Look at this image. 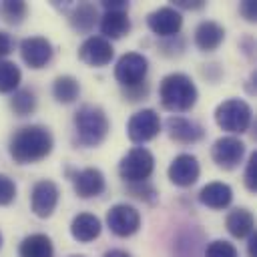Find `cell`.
<instances>
[{
  "label": "cell",
  "instance_id": "6da1fadb",
  "mask_svg": "<svg viewBox=\"0 0 257 257\" xmlns=\"http://www.w3.org/2000/svg\"><path fill=\"white\" fill-rule=\"evenodd\" d=\"M54 139L52 133L42 124L20 126L10 139V157L18 165H30L46 159L52 153Z\"/></svg>",
  "mask_w": 257,
  "mask_h": 257
},
{
  "label": "cell",
  "instance_id": "7a4b0ae2",
  "mask_svg": "<svg viewBox=\"0 0 257 257\" xmlns=\"http://www.w3.org/2000/svg\"><path fill=\"white\" fill-rule=\"evenodd\" d=\"M197 86L185 72H171L161 80L159 98L161 104L171 112H185L191 110L197 102Z\"/></svg>",
  "mask_w": 257,
  "mask_h": 257
},
{
  "label": "cell",
  "instance_id": "3957f363",
  "mask_svg": "<svg viewBox=\"0 0 257 257\" xmlns=\"http://www.w3.org/2000/svg\"><path fill=\"white\" fill-rule=\"evenodd\" d=\"M108 116L96 104H82L74 112V131L84 147H98L108 135Z\"/></svg>",
  "mask_w": 257,
  "mask_h": 257
},
{
  "label": "cell",
  "instance_id": "277c9868",
  "mask_svg": "<svg viewBox=\"0 0 257 257\" xmlns=\"http://www.w3.org/2000/svg\"><path fill=\"white\" fill-rule=\"evenodd\" d=\"M253 110L251 106L241 98H227L215 108V122L233 135H241L251 126Z\"/></svg>",
  "mask_w": 257,
  "mask_h": 257
},
{
  "label": "cell",
  "instance_id": "5b68a950",
  "mask_svg": "<svg viewBox=\"0 0 257 257\" xmlns=\"http://www.w3.org/2000/svg\"><path fill=\"white\" fill-rule=\"evenodd\" d=\"M155 157L145 147H133L118 163V175L126 183H141L153 175Z\"/></svg>",
  "mask_w": 257,
  "mask_h": 257
},
{
  "label": "cell",
  "instance_id": "8992f818",
  "mask_svg": "<svg viewBox=\"0 0 257 257\" xmlns=\"http://www.w3.org/2000/svg\"><path fill=\"white\" fill-rule=\"evenodd\" d=\"M147 72H149V60L141 52H124L114 66V78L120 82L122 88L145 82Z\"/></svg>",
  "mask_w": 257,
  "mask_h": 257
},
{
  "label": "cell",
  "instance_id": "52a82bcc",
  "mask_svg": "<svg viewBox=\"0 0 257 257\" xmlns=\"http://www.w3.org/2000/svg\"><path fill=\"white\" fill-rule=\"evenodd\" d=\"M211 157H213V161L219 169L233 171L241 165V161L245 157V143L239 141L237 137H231V135L221 137L213 143Z\"/></svg>",
  "mask_w": 257,
  "mask_h": 257
},
{
  "label": "cell",
  "instance_id": "ba28073f",
  "mask_svg": "<svg viewBox=\"0 0 257 257\" xmlns=\"http://www.w3.org/2000/svg\"><path fill=\"white\" fill-rule=\"evenodd\" d=\"M106 225L116 237H131L141 227V213L126 203H118L108 209L106 213Z\"/></svg>",
  "mask_w": 257,
  "mask_h": 257
},
{
  "label": "cell",
  "instance_id": "9c48e42d",
  "mask_svg": "<svg viewBox=\"0 0 257 257\" xmlns=\"http://www.w3.org/2000/svg\"><path fill=\"white\" fill-rule=\"evenodd\" d=\"M161 131V118L153 108H143L135 112L126 122V135L133 143H147L155 139Z\"/></svg>",
  "mask_w": 257,
  "mask_h": 257
},
{
  "label": "cell",
  "instance_id": "30bf717a",
  "mask_svg": "<svg viewBox=\"0 0 257 257\" xmlns=\"http://www.w3.org/2000/svg\"><path fill=\"white\" fill-rule=\"evenodd\" d=\"M58 197H60V191H58L54 181H50V179L38 181L32 187V193H30V209H32V213L36 217H40V219L50 217L54 213L56 205H58Z\"/></svg>",
  "mask_w": 257,
  "mask_h": 257
},
{
  "label": "cell",
  "instance_id": "8fae6325",
  "mask_svg": "<svg viewBox=\"0 0 257 257\" xmlns=\"http://www.w3.org/2000/svg\"><path fill=\"white\" fill-rule=\"evenodd\" d=\"M147 24L153 34L161 38L177 36L183 26V14L173 6H161L147 16Z\"/></svg>",
  "mask_w": 257,
  "mask_h": 257
},
{
  "label": "cell",
  "instance_id": "7c38bea8",
  "mask_svg": "<svg viewBox=\"0 0 257 257\" xmlns=\"http://www.w3.org/2000/svg\"><path fill=\"white\" fill-rule=\"evenodd\" d=\"M114 56L112 44L102 36H88L78 46V58L88 66H106Z\"/></svg>",
  "mask_w": 257,
  "mask_h": 257
},
{
  "label": "cell",
  "instance_id": "4fadbf2b",
  "mask_svg": "<svg viewBox=\"0 0 257 257\" xmlns=\"http://www.w3.org/2000/svg\"><path fill=\"white\" fill-rule=\"evenodd\" d=\"M201 175V167L197 157L189 155V153H181L173 159V163L169 165V179L173 185L177 187H191L197 183Z\"/></svg>",
  "mask_w": 257,
  "mask_h": 257
},
{
  "label": "cell",
  "instance_id": "5bb4252c",
  "mask_svg": "<svg viewBox=\"0 0 257 257\" xmlns=\"http://www.w3.org/2000/svg\"><path fill=\"white\" fill-rule=\"evenodd\" d=\"M52 44L44 36H28L20 42V56L30 68H42L52 58Z\"/></svg>",
  "mask_w": 257,
  "mask_h": 257
},
{
  "label": "cell",
  "instance_id": "9a60e30c",
  "mask_svg": "<svg viewBox=\"0 0 257 257\" xmlns=\"http://www.w3.org/2000/svg\"><path fill=\"white\" fill-rule=\"evenodd\" d=\"M165 126H167L169 137L175 143H181V145H191V143H197L205 137V128L197 120L187 118V116L173 114V116L167 118Z\"/></svg>",
  "mask_w": 257,
  "mask_h": 257
},
{
  "label": "cell",
  "instance_id": "2e32d148",
  "mask_svg": "<svg viewBox=\"0 0 257 257\" xmlns=\"http://www.w3.org/2000/svg\"><path fill=\"white\" fill-rule=\"evenodd\" d=\"M72 185H74V193H76L80 199L98 197V195L104 191V187H106L102 171H100V169H94V167L76 171V173L72 175Z\"/></svg>",
  "mask_w": 257,
  "mask_h": 257
},
{
  "label": "cell",
  "instance_id": "e0dca14e",
  "mask_svg": "<svg viewBox=\"0 0 257 257\" xmlns=\"http://www.w3.org/2000/svg\"><path fill=\"white\" fill-rule=\"evenodd\" d=\"M128 10H106L100 16V32L102 38L110 40H118L124 34H128L131 30V18L126 14Z\"/></svg>",
  "mask_w": 257,
  "mask_h": 257
},
{
  "label": "cell",
  "instance_id": "ac0fdd59",
  "mask_svg": "<svg viewBox=\"0 0 257 257\" xmlns=\"http://www.w3.org/2000/svg\"><path fill=\"white\" fill-rule=\"evenodd\" d=\"M223 40H225V28L215 20H203L195 28V44L203 52L217 50Z\"/></svg>",
  "mask_w": 257,
  "mask_h": 257
},
{
  "label": "cell",
  "instance_id": "d6986e66",
  "mask_svg": "<svg viewBox=\"0 0 257 257\" xmlns=\"http://www.w3.org/2000/svg\"><path fill=\"white\" fill-rule=\"evenodd\" d=\"M199 201L209 209H225L233 201V189L227 183H219V181L209 183L201 189Z\"/></svg>",
  "mask_w": 257,
  "mask_h": 257
},
{
  "label": "cell",
  "instance_id": "ffe728a7",
  "mask_svg": "<svg viewBox=\"0 0 257 257\" xmlns=\"http://www.w3.org/2000/svg\"><path fill=\"white\" fill-rule=\"evenodd\" d=\"M100 229H102L100 219L92 213H78L70 223V233L78 243L94 241L100 235Z\"/></svg>",
  "mask_w": 257,
  "mask_h": 257
},
{
  "label": "cell",
  "instance_id": "44dd1931",
  "mask_svg": "<svg viewBox=\"0 0 257 257\" xmlns=\"http://www.w3.org/2000/svg\"><path fill=\"white\" fill-rule=\"evenodd\" d=\"M20 257H54V245L48 235L44 233H32L22 239L18 247Z\"/></svg>",
  "mask_w": 257,
  "mask_h": 257
},
{
  "label": "cell",
  "instance_id": "7402d4cb",
  "mask_svg": "<svg viewBox=\"0 0 257 257\" xmlns=\"http://www.w3.org/2000/svg\"><path fill=\"white\" fill-rule=\"evenodd\" d=\"M227 231L235 237V239H245L249 237L253 231H255V219L251 215V211L243 209V207H237L233 209L229 215H227Z\"/></svg>",
  "mask_w": 257,
  "mask_h": 257
},
{
  "label": "cell",
  "instance_id": "603a6c76",
  "mask_svg": "<svg viewBox=\"0 0 257 257\" xmlns=\"http://www.w3.org/2000/svg\"><path fill=\"white\" fill-rule=\"evenodd\" d=\"M68 20H70V26L76 30V32H90L98 20V12H96V6L90 4V2H78L72 12L68 14Z\"/></svg>",
  "mask_w": 257,
  "mask_h": 257
},
{
  "label": "cell",
  "instance_id": "cb8c5ba5",
  "mask_svg": "<svg viewBox=\"0 0 257 257\" xmlns=\"http://www.w3.org/2000/svg\"><path fill=\"white\" fill-rule=\"evenodd\" d=\"M52 94L58 102L62 104H70L78 98L80 94V84L78 80L72 76V74H60L54 78V84H52Z\"/></svg>",
  "mask_w": 257,
  "mask_h": 257
},
{
  "label": "cell",
  "instance_id": "d4e9b609",
  "mask_svg": "<svg viewBox=\"0 0 257 257\" xmlns=\"http://www.w3.org/2000/svg\"><path fill=\"white\" fill-rule=\"evenodd\" d=\"M22 80V72L12 60H0V92H14Z\"/></svg>",
  "mask_w": 257,
  "mask_h": 257
},
{
  "label": "cell",
  "instance_id": "484cf974",
  "mask_svg": "<svg viewBox=\"0 0 257 257\" xmlns=\"http://www.w3.org/2000/svg\"><path fill=\"white\" fill-rule=\"evenodd\" d=\"M10 108L18 116L32 114L36 110V96H34V92L30 88H18V90H14V94L10 98Z\"/></svg>",
  "mask_w": 257,
  "mask_h": 257
},
{
  "label": "cell",
  "instance_id": "4316f807",
  "mask_svg": "<svg viewBox=\"0 0 257 257\" xmlns=\"http://www.w3.org/2000/svg\"><path fill=\"white\" fill-rule=\"evenodd\" d=\"M26 12H28V6L22 0H6L2 4V16L8 24H20L26 18Z\"/></svg>",
  "mask_w": 257,
  "mask_h": 257
},
{
  "label": "cell",
  "instance_id": "83f0119b",
  "mask_svg": "<svg viewBox=\"0 0 257 257\" xmlns=\"http://www.w3.org/2000/svg\"><path fill=\"white\" fill-rule=\"evenodd\" d=\"M126 191L131 193V197H137L145 203H155L159 199L157 189L149 183V181H141V183H126Z\"/></svg>",
  "mask_w": 257,
  "mask_h": 257
},
{
  "label": "cell",
  "instance_id": "f1b7e54d",
  "mask_svg": "<svg viewBox=\"0 0 257 257\" xmlns=\"http://www.w3.org/2000/svg\"><path fill=\"white\" fill-rule=\"evenodd\" d=\"M205 257H239V255H237V249L233 243H229L225 239H215L207 245Z\"/></svg>",
  "mask_w": 257,
  "mask_h": 257
},
{
  "label": "cell",
  "instance_id": "f546056e",
  "mask_svg": "<svg viewBox=\"0 0 257 257\" xmlns=\"http://www.w3.org/2000/svg\"><path fill=\"white\" fill-rule=\"evenodd\" d=\"M16 199V185L8 175H0V207L10 205Z\"/></svg>",
  "mask_w": 257,
  "mask_h": 257
},
{
  "label": "cell",
  "instance_id": "4dcf8cb0",
  "mask_svg": "<svg viewBox=\"0 0 257 257\" xmlns=\"http://www.w3.org/2000/svg\"><path fill=\"white\" fill-rule=\"evenodd\" d=\"M243 181H245V187H247L251 193H257V151L249 155Z\"/></svg>",
  "mask_w": 257,
  "mask_h": 257
},
{
  "label": "cell",
  "instance_id": "1f68e13d",
  "mask_svg": "<svg viewBox=\"0 0 257 257\" xmlns=\"http://www.w3.org/2000/svg\"><path fill=\"white\" fill-rule=\"evenodd\" d=\"M147 94H149V84H147V82H139V84H135V86L122 88V96H124L126 100H131V102H137V100L145 98Z\"/></svg>",
  "mask_w": 257,
  "mask_h": 257
},
{
  "label": "cell",
  "instance_id": "d6a6232c",
  "mask_svg": "<svg viewBox=\"0 0 257 257\" xmlns=\"http://www.w3.org/2000/svg\"><path fill=\"white\" fill-rule=\"evenodd\" d=\"M239 12H241V16H243L247 22H255V20H257V2H253V0L241 2V4H239Z\"/></svg>",
  "mask_w": 257,
  "mask_h": 257
},
{
  "label": "cell",
  "instance_id": "836d02e7",
  "mask_svg": "<svg viewBox=\"0 0 257 257\" xmlns=\"http://www.w3.org/2000/svg\"><path fill=\"white\" fill-rule=\"evenodd\" d=\"M12 48H14L12 36H10L8 32H2V30H0V60H2L4 56H8V54L12 52Z\"/></svg>",
  "mask_w": 257,
  "mask_h": 257
},
{
  "label": "cell",
  "instance_id": "e575fe53",
  "mask_svg": "<svg viewBox=\"0 0 257 257\" xmlns=\"http://www.w3.org/2000/svg\"><path fill=\"white\" fill-rule=\"evenodd\" d=\"M102 6H104V10H128L126 0H104Z\"/></svg>",
  "mask_w": 257,
  "mask_h": 257
},
{
  "label": "cell",
  "instance_id": "d590c367",
  "mask_svg": "<svg viewBox=\"0 0 257 257\" xmlns=\"http://www.w3.org/2000/svg\"><path fill=\"white\" fill-rule=\"evenodd\" d=\"M175 6H177V8H187V10H199V8L205 6V2H203V0H193V2H189V0H177ZM175 6H173V8H175Z\"/></svg>",
  "mask_w": 257,
  "mask_h": 257
},
{
  "label": "cell",
  "instance_id": "8d00e7d4",
  "mask_svg": "<svg viewBox=\"0 0 257 257\" xmlns=\"http://www.w3.org/2000/svg\"><path fill=\"white\" fill-rule=\"evenodd\" d=\"M247 253L249 257H257V231H253L249 235V241H247Z\"/></svg>",
  "mask_w": 257,
  "mask_h": 257
},
{
  "label": "cell",
  "instance_id": "74e56055",
  "mask_svg": "<svg viewBox=\"0 0 257 257\" xmlns=\"http://www.w3.org/2000/svg\"><path fill=\"white\" fill-rule=\"evenodd\" d=\"M102 257H131L126 251H122V249H110V251H106Z\"/></svg>",
  "mask_w": 257,
  "mask_h": 257
},
{
  "label": "cell",
  "instance_id": "f35d334b",
  "mask_svg": "<svg viewBox=\"0 0 257 257\" xmlns=\"http://www.w3.org/2000/svg\"><path fill=\"white\" fill-rule=\"evenodd\" d=\"M68 257H86V255H68Z\"/></svg>",
  "mask_w": 257,
  "mask_h": 257
},
{
  "label": "cell",
  "instance_id": "ab89813d",
  "mask_svg": "<svg viewBox=\"0 0 257 257\" xmlns=\"http://www.w3.org/2000/svg\"><path fill=\"white\" fill-rule=\"evenodd\" d=\"M0 247H2V233H0Z\"/></svg>",
  "mask_w": 257,
  "mask_h": 257
}]
</instances>
